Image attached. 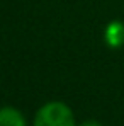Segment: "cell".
<instances>
[{"mask_svg":"<svg viewBox=\"0 0 124 126\" xmlns=\"http://www.w3.org/2000/svg\"><path fill=\"white\" fill-rule=\"evenodd\" d=\"M104 43L110 49H119L124 46V22L110 21L104 29Z\"/></svg>","mask_w":124,"mask_h":126,"instance_id":"cell-2","label":"cell"},{"mask_svg":"<svg viewBox=\"0 0 124 126\" xmlns=\"http://www.w3.org/2000/svg\"><path fill=\"white\" fill-rule=\"evenodd\" d=\"M32 126H77L71 107L61 101H49L34 114Z\"/></svg>","mask_w":124,"mask_h":126,"instance_id":"cell-1","label":"cell"},{"mask_svg":"<svg viewBox=\"0 0 124 126\" xmlns=\"http://www.w3.org/2000/svg\"><path fill=\"white\" fill-rule=\"evenodd\" d=\"M0 126H27L26 116L14 106L0 107Z\"/></svg>","mask_w":124,"mask_h":126,"instance_id":"cell-3","label":"cell"},{"mask_svg":"<svg viewBox=\"0 0 124 126\" xmlns=\"http://www.w3.org/2000/svg\"><path fill=\"white\" fill-rule=\"evenodd\" d=\"M77 126H104L100 121H97V119H85L82 123H78Z\"/></svg>","mask_w":124,"mask_h":126,"instance_id":"cell-4","label":"cell"}]
</instances>
